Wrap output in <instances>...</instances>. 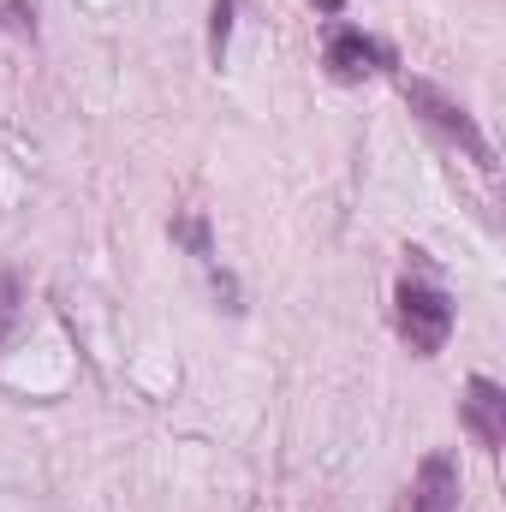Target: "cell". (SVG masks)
I'll use <instances>...</instances> for the list:
<instances>
[{
    "label": "cell",
    "mask_w": 506,
    "mask_h": 512,
    "mask_svg": "<svg viewBox=\"0 0 506 512\" xmlns=\"http://www.w3.org/2000/svg\"><path fill=\"white\" fill-rule=\"evenodd\" d=\"M399 96H405V108L435 131V137H447L453 149H465L483 173H495V143L483 137L477 114H471L459 96H447V90H441V84H429V78H399Z\"/></svg>",
    "instance_id": "1"
},
{
    "label": "cell",
    "mask_w": 506,
    "mask_h": 512,
    "mask_svg": "<svg viewBox=\"0 0 506 512\" xmlns=\"http://www.w3.org/2000/svg\"><path fill=\"white\" fill-rule=\"evenodd\" d=\"M453 322H459V310H453V298H447L435 280H417V274H405V280L393 286V328H399V340H405L417 358H435V352H447V340H453Z\"/></svg>",
    "instance_id": "2"
},
{
    "label": "cell",
    "mask_w": 506,
    "mask_h": 512,
    "mask_svg": "<svg viewBox=\"0 0 506 512\" xmlns=\"http://www.w3.org/2000/svg\"><path fill=\"white\" fill-rule=\"evenodd\" d=\"M322 66H328L340 84H364V78H376V72H393L399 54H393L381 36H364V30H352V24H340V30L328 36V48H322Z\"/></svg>",
    "instance_id": "3"
},
{
    "label": "cell",
    "mask_w": 506,
    "mask_h": 512,
    "mask_svg": "<svg viewBox=\"0 0 506 512\" xmlns=\"http://www.w3.org/2000/svg\"><path fill=\"white\" fill-rule=\"evenodd\" d=\"M459 489H465L459 459H453L447 447H435V453H423V465H417L411 489L399 495V507H393V512H459Z\"/></svg>",
    "instance_id": "4"
},
{
    "label": "cell",
    "mask_w": 506,
    "mask_h": 512,
    "mask_svg": "<svg viewBox=\"0 0 506 512\" xmlns=\"http://www.w3.org/2000/svg\"><path fill=\"white\" fill-rule=\"evenodd\" d=\"M459 423H465V435L483 453H501L506 447V387L495 376H471L465 399H459Z\"/></svg>",
    "instance_id": "5"
},
{
    "label": "cell",
    "mask_w": 506,
    "mask_h": 512,
    "mask_svg": "<svg viewBox=\"0 0 506 512\" xmlns=\"http://www.w3.org/2000/svg\"><path fill=\"white\" fill-rule=\"evenodd\" d=\"M18 316H24V280L12 268H0V352H6V340L18 328Z\"/></svg>",
    "instance_id": "6"
},
{
    "label": "cell",
    "mask_w": 506,
    "mask_h": 512,
    "mask_svg": "<svg viewBox=\"0 0 506 512\" xmlns=\"http://www.w3.org/2000/svg\"><path fill=\"white\" fill-rule=\"evenodd\" d=\"M227 42H233V0H215L209 6V60L227 66Z\"/></svg>",
    "instance_id": "7"
},
{
    "label": "cell",
    "mask_w": 506,
    "mask_h": 512,
    "mask_svg": "<svg viewBox=\"0 0 506 512\" xmlns=\"http://www.w3.org/2000/svg\"><path fill=\"white\" fill-rule=\"evenodd\" d=\"M0 30L36 36V6H30V0H0Z\"/></svg>",
    "instance_id": "8"
},
{
    "label": "cell",
    "mask_w": 506,
    "mask_h": 512,
    "mask_svg": "<svg viewBox=\"0 0 506 512\" xmlns=\"http://www.w3.org/2000/svg\"><path fill=\"white\" fill-rule=\"evenodd\" d=\"M173 239H179V245H191V251L203 256V262H215V245H209V221H197V215H191V221H173Z\"/></svg>",
    "instance_id": "9"
},
{
    "label": "cell",
    "mask_w": 506,
    "mask_h": 512,
    "mask_svg": "<svg viewBox=\"0 0 506 512\" xmlns=\"http://www.w3.org/2000/svg\"><path fill=\"white\" fill-rule=\"evenodd\" d=\"M316 6H322V12H340V0H316Z\"/></svg>",
    "instance_id": "10"
}]
</instances>
